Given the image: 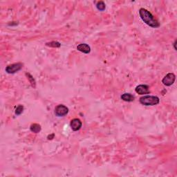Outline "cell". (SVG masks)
I'll return each instance as SVG.
<instances>
[{
    "instance_id": "cell-1",
    "label": "cell",
    "mask_w": 177,
    "mask_h": 177,
    "mask_svg": "<svg viewBox=\"0 0 177 177\" xmlns=\"http://www.w3.org/2000/svg\"><path fill=\"white\" fill-rule=\"evenodd\" d=\"M139 15L141 19L146 24L152 27V28H158L160 27V24L152 15L149 11L145 9H141L139 10Z\"/></svg>"
},
{
    "instance_id": "cell-2",
    "label": "cell",
    "mask_w": 177,
    "mask_h": 177,
    "mask_svg": "<svg viewBox=\"0 0 177 177\" xmlns=\"http://www.w3.org/2000/svg\"><path fill=\"white\" fill-rule=\"evenodd\" d=\"M160 100L157 96L153 95H144L140 98V103L145 106H154L158 105Z\"/></svg>"
},
{
    "instance_id": "cell-3",
    "label": "cell",
    "mask_w": 177,
    "mask_h": 177,
    "mask_svg": "<svg viewBox=\"0 0 177 177\" xmlns=\"http://www.w3.org/2000/svg\"><path fill=\"white\" fill-rule=\"evenodd\" d=\"M23 67V64L22 63H15V64H10L6 68V71L9 74H15L17 71H20Z\"/></svg>"
},
{
    "instance_id": "cell-4",
    "label": "cell",
    "mask_w": 177,
    "mask_h": 177,
    "mask_svg": "<svg viewBox=\"0 0 177 177\" xmlns=\"http://www.w3.org/2000/svg\"><path fill=\"white\" fill-rule=\"evenodd\" d=\"M175 80H176L175 75L173 73H169L162 80V82L165 86H171L174 83Z\"/></svg>"
},
{
    "instance_id": "cell-5",
    "label": "cell",
    "mask_w": 177,
    "mask_h": 177,
    "mask_svg": "<svg viewBox=\"0 0 177 177\" xmlns=\"http://www.w3.org/2000/svg\"><path fill=\"white\" fill-rule=\"evenodd\" d=\"M68 113H69V109L63 105H58L55 109V113L57 116H64Z\"/></svg>"
},
{
    "instance_id": "cell-6",
    "label": "cell",
    "mask_w": 177,
    "mask_h": 177,
    "mask_svg": "<svg viewBox=\"0 0 177 177\" xmlns=\"http://www.w3.org/2000/svg\"><path fill=\"white\" fill-rule=\"evenodd\" d=\"M136 92L138 94L140 95H144V94H149L150 93L149 89V86L145 85V84H141V85L137 86L135 89Z\"/></svg>"
},
{
    "instance_id": "cell-7",
    "label": "cell",
    "mask_w": 177,
    "mask_h": 177,
    "mask_svg": "<svg viewBox=\"0 0 177 177\" xmlns=\"http://www.w3.org/2000/svg\"><path fill=\"white\" fill-rule=\"evenodd\" d=\"M82 122L78 118H74V119L71 120V123H70V125L71 129L73 130L76 131H78L80 129V128L82 127Z\"/></svg>"
},
{
    "instance_id": "cell-8",
    "label": "cell",
    "mask_w": 177,
    "mask_h": 177,
    "mask_svg": "<svg viewBox=\"0 0 177 177\" xmlns=\"http://www.w3.org/2000/svg\"><path fill=\"white\" fill-rule=\"evenodd\" d=\"M77 50L82 52V53H86V54H88L91 52L90 46L87 44H80L79 45H78Z\"/></svg>"
},
{
    "instance_id": "cell-9",
    "label": "cell",
    "mask_w": 177,
    "mask_h": 177,
    "mask_svg": "<svg viewBox=\"0 0 177 177\" xmlns=\"http://www.w3.org/2000/svg\"><path fill=\"white\" fill-rule=\"evenodd\" d=\"M121 99L123 100L125 102H133L135 99V97L133 95H131V93H125L121 95Z\"/></svg>"
},
{
    "instance_id": "cell-10",
    "label": "cell",
    "mask_w": 177,
    "mask_h": 177,
    "mask_svg": "<svg viewBox=\"0 0 177 177\" xmlns=\"http://www.w3.org/2000/svg\"><path fill=\"white\" fill-rule=\"evenodd\" d=\"M30 129L32 132L37 134V133H39L41 131V126L39 124H37V123H34V124H32L30 125Z\"/></svg>"
},
{
    "instance_id": "cell-11",
    "label": "cell",
    "mask_w": 177,
    "mask_h": 177,
    "mask_svg": "<svg viewBox=\"0 0 177 177\" xmlns=\"http://www.w3.org/2000/svg\"><path fill=\"white\" fill-rule=\"evenodd\" d=\"M46 45L47 46H50V47H53V48H59L60 47L61 44L60 42H56V41H53L51 42H47L46 44Z\"/></svg>"
},
{
    "instance_id": "cell-12",
    "label": "cell",
    "mask_w": 177,
    "mask_h": 177,
    "mask_svg": "<svg viewBox=\"0 0 177 177\" xmlns=\"http://www.w3.org/2000/svg\"><path fill=\"white\" fill-rule=\"evenodd\" d=\"M96 7H97V9L99 10V11H105V8H106V6H105L104 1H98V3H97Z\"/></svg>"
},
{
    "instance_id": "cell-13",
    "label": "cell",
    "mask_w": 177,
    "mask_h": 177,
    "mask_svg": "<svg viewBox=\"0 0 177 177\" xmlns=\"http://www.w3.org/2000/svg\"><path fill=\"white\" fill-rule=\"evenodd\" d=\"M26 75H27V77H28V79L29 80V81H30V83L31 84L32 87H33V88H35V84H36L35 83H36V82H35V80H34L33 76H32L30 74H28V73L26 74Z\"/></svg>"
},
{
    "instance_id": "cell-14",
    "label": "cell",
    "mask_w": 177,
    "mask_h": 177,
    "mask_svg": "<svg viewBox=\"0 0 177 177\" xmlns=\"http://www.w3.org/2000/svg\"><path fill=\"white\" fill-rule=\"evenodd\" d=\"M23 110H24V107L22 106V105H19V106L17 107V109H15V114L20 115L21 113L23 112Z\"/></svg>"
},
{
    "instance_id": "cell-15",
    "label": "cell",
    "mask_w": 177,
    "mask_h": 177,
    "mask_svg": "<svg viewBox=\"0 0 177 177\" xmlns=\"http://www.w3.org/2000/svg\"><path fill=\"white\" fill-rule=\"evenodd\" d=\"M54 136H55L54 134H51V135H48V137H47V139H48V140H52V139L54 138Z\"/></svg>"
},
{
    "instance_id": "cell-16",
    "label": "cell",
    "mask_w": 177,
    "mask_h": 177,
    "mask_svg": "<svg viewBox=\"0 0 177 177\" xmlns=\"http://www.w3.org/2000/svg\"><path fill=\"white\" fill-rule=\"evenodd\" d=\"M176 40L175 41L174 43V49L176 50Z\"/></svg>"
}]
</instances>
